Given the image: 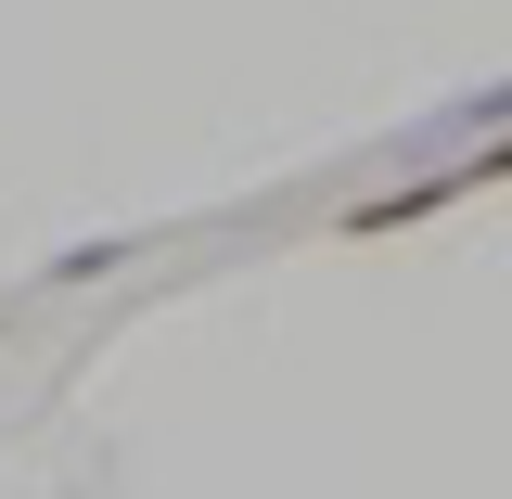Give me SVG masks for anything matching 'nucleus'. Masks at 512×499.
Segmentation results:
<instances>
[]
</instances>
